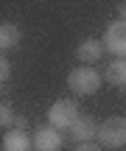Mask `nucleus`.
Masks as SVG:
<instances>
[{
  "label": "nucleus",
  "instance_id": "obj_12",
  "mask_svg": "<svg viewBox=\"0 0 126 151\" xmlns=\"http://www.w3.org/2000/svg\"><path fill=\"white\" fill-rule=\"evenodd\" d=\"M101 148H104V146H101V143H93V140H90V143H78V146H76V151H101Z\"/></svg>",
  "mask_w": 126,
  "mask_h": 151
},
{
  "label": "nucleus",
  "instance_id": "obj_1",
  "mask_svg": "<svg viewBox=\"0 0 126 151\" xmlns=\"http://www.w3.org/2000/svg\"><path fill=\"white\" fill-rule=\"evenodd\" d=\"M67 87H70L76 95H93L101 87V73L95 70L93 65H81V67H76V70H70Z\"/></svg>",
  "mask_w": 126,
  "mask_h": 151
},
{
  "label": "nucleus",
  "instance_id": "obj_2",
  "mask_svg": "<svg viewBox=\"0 0 126 151\" xmlns=\"http://www.w3.org/2000/svg\"><path fill=\"white\" fill-rule=\"evenodd\" d=\"M98 143L104 148H123L126 146V118H121V115L107 118L98 126Z\"/></svg>",
  "mask_w": 126,
  "mask_h": 151
},
{
  "label": "nucleus",
  "instance_id": "obj_14",
  "mask_svg": "<svg viewBox=\"0 0 126 151\" xmlns=\"http://www.w3.org/2000/svg\"><path fill=\"white\" fill-rule=\"evenodd\" d=\"M118 17H121V20H126V0L118 6Z\"/></svg>",
  "mask_w": 126,
  "mask_h": 151
},
{
  "label": "nucleus",
  "instance_id": "obj_13",
  "mask_svg": "<svg viewBox=\"0 0 126 151\" xmlns=\"http://www.w3.org/2000/svg\"><path fill=\"white\" fill-rule=\"evenodd\" d=\"M11 78V67H9V62H0V81H3V84H6V81H9Z\"/></svg>",
  "mask_w": 126,
  "mask_h": 151
},
{
  "label": "nucleus",
  "instance_id": "obj_6",
  "mask_svg": "<svg viewBox=\"0 0 126 151\" xmlns=\"http://www.w3.org/2000/svg\"><path fill=\"white\" fill-rule=\"evenodd\" d=\"M98 126L101 123H95L90 115H78L76 118V123L70 126V140H76V143H90L93 137H98Z\"/></svg>",
  "mask_w": 126,
  "mask_h": 151
},
{
  "label": "nucleus",
  "instance_id": "obj_9",
  "mask_svg": "<svg viewBox=\"0 0 126 151\" xmlns=\"http://www.w3.org/2000/svg\"><path fill=\"white\" fill-rule=\"evenodd\" d=\"M104 78H107V84L126 87V59H115V56H112V62L104 70Z\"/></svg>",
  "mask_w": 126,
  "mask_h": 151
},
{
  "label": "nucleus",
  "instance_id": "obj_4",
  "mask_svg": "<svg viewBox=\"0 0 126 151\" xmlns=\"http://www.w3.org/2000/svg\"><path fill=\"white\" fill-rule=\"evenodd\" d=\"M104 48L109 50L115 59H126V20H115L107 25L104 37H101Z\"/></svg>",
  "mask_w": 126,
  "mask_h": 151
},
{
  "label": "nucleus",
  "instance_id": "obj_11",
  "mask_svg": "<svg viewBox=\"0 0 126 151\" xmlns=\"http://www.w3.org/2000/svg\"><path fill=\"white\" fill-rule=\"evenodd\" d=\"M14 112H11V104L9 101H3V106H0V126H3V129H11V126H14Z\"/></svg>",
  "mask_w": 126,
  "mask_h": 151
},
{
  "label": "nucleus",
  "instance_id": "obj_16",
  "mask_svg": "<svg viewBox=\"0 0 126 151\" xmlns=\"http://www.w3.org/2000/svg\"><path fill=\"white\" fill-rule=\"evenodd\" d=\"M123 90H126V87H123Z\"/></svg>",
  "mask_w": 126,
  "mask_h": 151
},
{
  "label": "nucleus",
  "instance_id": "obj_8",
  "mask_svg": "<svg viewBox=\"0 0 126 151\" xmlns=\"http://www.w3.org/2000/svg\"><path fill=\"white\" fill-rule=\"evenodd\" d=\"M3 151H34V137L22 129H9L3 134Z\"/></svg>",
  "mask_w": 126,
  "mask_h": 151
},
{
  "label": "nucleus",
  "instance_id": "obj_3",
  "mask_svg": "<svg viewBox=\"0 0 126 151\" xmlns=\"http://www.w3.org/2000/svg\"><path fill=\"white\" fill-rule=\"evenodd\" d=\"M76 118H78V104L70 101V98H62L48 109V123L53 129H70L76 123Z\"/></svg>",
  "mask_w": 126,
  "mask_h": 151
},
{
  "label": "nucleus",
  "instance_id": "obj_5",
  "mask_svg": "<svg viewBox=\"0 0 126 151\" xmlns=\"http://www.w3.org/2000/svg\"><path fill=\"white\" fill-rule=\"evenodd\" d=\"M59 148H62L59 129L45 123V126H39V129L34 132V151H59Z\"/></svg>",
  "mask_w": 126,
  "mask_h": 151
},
{
  "label": "nucleus",
  "instance_id": "obj_15",
  "mask_svg": "<svg viewBox=\"0 0 126 151\" xmlns=\"http://www.w3.org/2000/svg\"><path fill=\"white\" fill-rule=\"evenodd\" d=\"M14 126H17V129H22V132H25V126H28V123H25V118H17V120H14Z\"/></svg>",
  "mask_w": 126,
  "mask_h": 151
},
{
  "label": "nucleus",
  "instance_id": "obj_7",
  "mask_svg": "<svg viewBox=\"0 0 126 151\" xmlns=\"http://www.w3.org/2000/svg\"><path fill=\"white\" fill-rule=\"evenodd\" d=\"M104 42L101 39H81L76 48V59L81 62V65H95V62L104 56Z\"/></svg>",
  "mask_w": 126,
  "mask_h": 151
},
{
  "label": "nucleus",
  "instance_id": "obj_10",
  "mask_svg": "<svg viewBox=\"0 0 126 151\" xmlns=\"http://www.w3.org/2000/svg\"><path fill=\"white\" fill-rule=\"evenodd\" d=\"M17 42H20V28H17L14 22H3V25H0V48L11 50Z\"/></svg>",
  "mask_w": 126,
  "mask_h": 151
}]
</instances>
